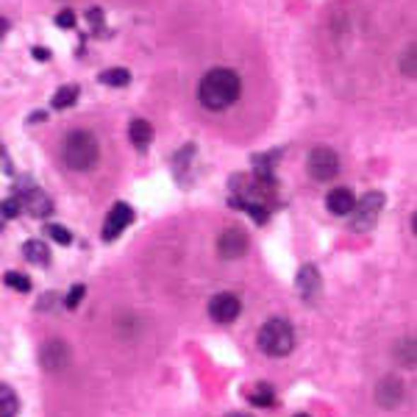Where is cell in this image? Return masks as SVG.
Segmentation results:
<instances>
[{
	"instance_id": "obj_1",
	"label": "cell",
	"mask_w": 417,
	"mask_h": 417,
	"mask_svg": "<svg viewBox=\"0 0 417 417\" xmlns=\"http://www.w3.org/2000/svg\"><path fill=\"white\" fill-rule=\"evenodd\" d=\"M242 92V81L234 70L228 67H215L198 84V101L203 103V109L209 112H226L239 101Z\"/></svg>"
},
{
	"instance_id": "obj_2",
	"label": "cell",
	"mask_w": 417,
	"mask_h": 417,
	"mask_svg": "<svg viewBox=\"0 0 417 417\" xmlns=\"http://www.w3.org/2000/svg\"><path fill=\"white\" fill-rule=\"evenodd\" d=\"M62 156H64V164L70 170L86 173L98 164L101 148H98V139L89 131H73V134H67V139L62 145Z\"/></svg>"
},
{
	"instance_id": "obj_3",
	"label": "cell",
	"mask_w": 417,
	"mask_h": 417,
	"mask_svg": "<svg viewBox=\"0 0 417 417\" xmlns=\"http://www.w3.org/2000/svg\"><path fill=\"white\" fill-rule=\"evenodd\" d=\"M259 348L265 350L267 356H287L292 348H295V331H292V326L287 323V320H281V317H273V320H267L265 326H262V331H259Z\"/></svg>"
},
{
	"instance_id": "obj_4",
	"label": "cell",
	"mask_w": 417,
	"mask_h": 417,
	"mask_svg": "<svg viewBox=\"0 0 417 417\" xmlns=\"http://www.w3.org/2000/svg\"><path fill=\"white\" fill-rule=\"evenodd\" d=\"M306 170H309V176L314 181H331L340 173V156H337V151H331L326 145H317L306 159Z\"/></svg>"
},
{
	"instance_id": "obj_5",
	"label": "cell",
	"mask_w": 417,
	"mask_h": 417,
	"mask_svg": "<svg viewBox=\"0 0 417 417\" xmlns=\"http://www.w3.org/2000/svg\"><path fill=\"white\" fill-rule=\"evenodd\" d=\"M381 209H384V195L381 192H367L362 200H356L353 206V231H370L379 220Z\"/></svg>"
},
{
	"instance_id": "obj_6",
	"label": "cell",
	"mask_w": 417,
	"mask_h": 417,
	"mask_svg": "<svg viewBox=\"0 0 417 417\" xmlns=\"http://www.w3.org/2000/svg\"><path fill=\"white\" fill-rule=\"evenodd\" d=\"M67 362H70V348H67L64 342L50 340V342L42 345V350H39V365H42L47 373H59V370H64Z\"/></svg>"
},
{
	"instance_id": "obj_7",
	"label": "cell",
	"mask_w": 417,
	"mask_h": 417,
	"mask_svg": "<svg viewBox=\"0 0 417 417\" xmlns=\"http://www.w3.org/2000/svg\"><path fill=\"white\" fill-rule=\"evenodd\" d=\"M239 312H242V304L231 292H220L209 301V314H212L215 323H234L239 317Z\"/></svg>"
},
{
	"instance_id": "obj_8",
	"label": "cell",
	"mask_w": 417,
	"mask_h": 417,
	"mask_svg": "<svg viewBox=\"0 0 417 417\" xmlns=\"http://www.w3.org/2000/svg\"><path fill=\"white\" fill-rule=\"evenodd\" d=\"M131 220H134V209H131L128 203H114L109 217H106V226H103V239H106V242L117 239L125 228L131 226Z\"/></svg>"
},
{
	"instance_id": "obj_9",
	"label": "cell",
	"mask_w": 417,
	"mask_h": 417,
	"mask_svg": "<svg viewBox=\"0 0 417 417\" xmlns=\"http://www.w3.org/2000/svg\"><path fill=\"white\" fill-rule=\"evenodd\" d=\"M245 251H248V236H245V231L228 228V231L220 234V239H217V253H220L223 259H239V256H245Z\"/></svg>"
},
{
	"instance_id": "obj_10",
	"label": "cell",
	"mask_w": 417,
	"mask_h": 417,
	"mask_svg": "<svg viewBox=\"0 0 417 417\" xmlns=\"http://www.w3.org/2000/svg\"><path fill=\"white\" fill-rule=\"evenodd\" d=\"M376 401H379L384 409L401 406V401H404V384H401V379H395V376L381 379L379 387H376Z\"/></svg>"
},
{
	"instance_id": "obj_11",
	"label": "cell",
	"mask_w": 417,
	"mask_h": 417,
	"mask_svg": "<svg viewBox=\"0 0 417 417\" xmlns=\"http://www.w3.org/2000/svg\"><path fill=\"white\" fill-rule=\"evenodd\" d=\"M295 287H298V295H301L304 301H314V298L320 295V287H323L317 267L314 265L301 267V270H298V278H295Z\"/></svg>"
},
{
	"instance_id": "obj_12",
	"label": "cell",
	"mask_w": 417,
	"mask_h": 417,
	"mask_svg": "<svg viewBox=\"0 0 417 417\" xmlns=\"http://www.w3.org/2000/svg\"><path fill=\"white\" fill-rule=\"evenodd\" d=\"M353 206H356V198H353V192L348 190V187H337V190H331L326 195V209L331 212V215H350L353 212Z\"/></svg>"
},
{
	"instance_id": "obj_13",
	"label": "cell",
	"mask_w": 417,
	"mask_h": 417,
	"mask_svg": "<svg viewBox=\"0 0 417 417\" xmlns=\"http://www.w3.org/2000/svg\"><path fill=\"white\" fill-rule=\"evenodd\" d=\"M20 203L34 215V217H47L50 212H53V203H50V198L45 195L42 190H28L23 198H20Z\"/></svg>"
},
{
	"instance_id": "obj_14",
	"label": "cell",
	"mask_w": 417,
	"mask_h": 417,
	"mask_svg": "<svg viewBox=\"0 0 417 417\" xmlns=\"http://www.w3.org/2000/svg\"><path fill=\"white\" fill-rule=\"evenodd\" d=\"M128 139H131L139 151H145L153 139V125L148 120H131V125H128Z\"/></svg>"
},
{
	"instance_id": "obj_15",
	"label": "cell",
	"mask_w": 417,
	"mask_h": 417,
	"mask_svg": "<svg viewBox=\"0 0 417 417\" xmlns=\"http://www.w3.org/2000/svg\"><path fill=\"white\" fill-rule=\"evenodd\" d=\"M23 253H25V259L31 262V265H50V248L42 242V239H28L25 245H23Z\"/></svg>"
},
{
	"instance_id": "obj_16",
	"label": "cell",
	"mask_w": 417,
	"mask_h": 417,
	"mask_svg": "<svg viewBox=\"0 0 417 417\" xmlns=\"http://www.w3.org/2000/svg\"><path fill=\"white\" fill-rule=\"evenodd\" d=\"M20 412V398L8 384H0V417H17Z\"/></svg>"
},
{
	"instance_id": "obj_17",
	"label": "cell",
	"mask_w": 417,
	"mask_h": 417,
	"mask_svg": "<svg viewBox=\"0 0 417 417\" xmlns=\"http://www.w3.org/2000/svg\"><path fill=\"white\" fill-rule=\"evenodd\" d=\"M101 84H106V86H128L131 84V73L125 70V67H109V70H103L101 76H98Z\"/></svg>"
},
{
	"instance_id": "obj_18",
	"label": "cell",
	"mask_w": 417,
	"mask_h": 417,
	"mask_svg": "<svg viewBox=\"0 0 417 417\" xmlns=\"http://www.w3.org/2000/svg\"><path fill=\"white\" fill-rule=\"evenodd\" d=\"M78 101V86H73V84H67V86H62L56 95H53V109L56 112H62V109H70L73 103Z\"/></svg>"
},
{
	"instance_id": "obj_19",
	"label": "cell",
	"mask_w": 417,
	"mask_h": 417,
	"mask_svg": "<svg viewBox=\"0 0 417 417\" xmlns=\"http://www.w3.org/2000/svg\"><path fill=\"white\" fill-rule=\"evenodd\" d=\"M231 206H236V209H245V212L253 217V223H259V226H265L267 217H270L262 203H251V200H239V198H234V200H231Z\"/></svg>"
},
{
	"instance_id": "obj_20",
	"label": "cell",
	"mask_w": 417,
	"mask_h": 417,
	"mask_svg": "<svg viewBox=\"0 0 417 417\" xmlns=\"http://www.w3.org/2000/svg\"><path fill=\"white\" fill-rule=\"evenodd\" d=\"M251 404H256V406H275V392L267 387V384H259L253 392H251Z\"/></svg>"
},
{
	"instance_id": "obj_21",
	"label": "cell",
	"mask_w": 417,
	"mask_h": 417,
	"mask_svg": "<svg viewBox=\"0 0 417 417\" xmlns=\"http://www.w3.org/2000/svg\"><path fill=\"white\" fill-rule=\"evenodd\" d=\"M3 281H6V287H11V290H17V292H31V278L28 275H23V273H6L3 275Z\"/></svg>"
},
{
	"instance_id": "obj_22",
	"label": "cell",
	"mask_w": 417,
	"mask_h": 417,
	"mask_svg": "<svg viewBox=\"0 0 417 417\" xmlns=\"http://www.w3.org/2000/svg\"><path fill=\"white\" fill-rule=\"evenodd\" d=\"M395 353L401 356V362H404L406 367H415V340H404L395 348Z\"/></svg>"
},
{
	"instance_id": "obj_23",
	"label": "cell",
	"mask_w": 417,
	"mask_h": 417,
	"mask_svg": "<svg viewBox=\"0 0 417 417\" xmlns=\"http://www.w3.org/2000/svg\"><path fill=\"white\" fill-rule=\"evenodd\" d=\"M45 231H47V236H50V239H56L59 245H70V242H73V234H70V231H67L64 226H56V223H50V226L45 228Z\"/></svg>"
},
{
	"instance_id": "obj_24",
	"label": "cell",
	"mask_w": 417,
	"mask_h": 417,
	"mask_svg": "<svg viewBox=\"0 0 417 417\" xmlns=\"http://www.w3.org/2000/svg\"><path fill=\"white\" fill-rule=\"evenodd\" d=\"M84 295H86V287H84V284H76V287L67 292V298H64V309H70V312L78 309L81 301H84Z\"/></svg>"
},
{
	"instance_id": "obj_25",
	"label": "cell",
	"mask_w": 417,
	"mask_h": 417,
	"mask_svg": "<svg viewBox=\"0 0 417 417\" xmlns=\"http://www.w3.org/2000/svg\"><path fill=\"white\" fill-rule=\"evenodd\" d=\"M20 212H23L20 198H6V200L0 203V215H3V217H17Z\"/></svg>"
},
{
	"instance_id": "obj_26",
	"label": "cell",
	"mask_w": 417,
	"mask_h": 417,
	"mask_svg": "<svg viewBox=\"0 0 417 417\" xmlns=\"http://www.w3.org/2000/svg\"><path fill=\"white\" fill-rule=\"evenodd\" d=\"M401 70H404V76L406 78H415V45L406 47V53H404V59H401Z\"/></svg>"
},
{
	"instance_id": "obj_27",
	"label": "cell",
	"mask_w": 417,
	"mask_h": 417,
	"mask_svg": "<svg viewBox=\"0 0 417 417\" xmlns=\"http://www.w3.org/2000/svg\"><path fill=\"white\" fill-rule=\"evenodd\" d=\"M76 11H70V8H64V11H59L56 14V25L59 28H76Z\"/></svg>"
},
{
	"instance_id": "obj_28",
	"label": "cell",
	"mask_w": 417,
	"mask_h": 417,
	"mask_svg": "<svg viewBox=\"0 0 417 417\" xmlns=\"http://www.w3.org/2000/svg\"><path fill=\"white\" fill-rule=\"evenodd\" d=\"M86 17H89V23H92L95 28H101V20H103V17H101V8H89Z\"/></svg>"
},
{
	"instance_id": "obj_29",
	"label": "cell",
	"mask_w": 417,
	"mask_h": 417,
	"mask_svg": "<svg viewBox=\"0 0 417 417\" xmlns=\"http://www.w3.org/2000/svg\"><path fill=\"white\" fill-rule=\"evenodd\" d=\"M31 53H34V56H37L39 62H47V59H50V50H47V47H34V50H31Z\"/></svg>"
},
{
	"instance_id": "obj_30",
	"label": "cell",
	"mask_w": 417,
	"mask_h": 417,
	"mask_svg": "<svg viewBox=\"0 0 417 417\" xmlns=\"http://www.w3.org/2000/svg\"><path fill=\"white\" fill-rule=\"evenodd\" d=\"M6 31H8V20H6V17H0V39H3Z\"/></svg>"
},
{
	"instance_id": "obj_31",
	"label": "cell",
	"mask_w": 417,
	"mask_h": 417,
	"mask_svg": "<svg viewBox=\"0 0 417 417\" xmlns=\"http://www.w3.org/2000/svg\"><path fill=\"white\" fill-rule=\"evenodd\" d=\"M45 117H47V114H45V112H37V114H31V122H39V120H45Z\"/></svg>"
},
{
	"instance_id": "obj_32",
	"label": "cell",
	"mask_w": 417,
	"mask_h": 417,
	"mask_svg": "<svg viewBox=\"0 0 417 417\" xmlns=\"http://www.w3.org/2000/svg\"><path fill=\"white\" fill-rule=\"evenodd\" d=\"M226 417H251V415H242V412H231V415H226Z\"/></svg>"
},
{
	"instance_id": "obj_33",
	"label": "cell",
	"mask_w": 417,
	"mask_h": 417,
	"mask_svg": "<svg viewBox=\"0 0 417 417\" xmlns=\"http://www.w3.org/2000/svg\"><path fill=\"white\" fill-rule=\"evenodd\" d=\"M0 228H3V215H0Z\"/></svg>"
},
{
	"instance_id": "obj_34",
	"label": "cell",
	"mask_w": 417,
	"mask_h": 417,
	"mask_svg": "<svg viewBox=\"0 0 417 417\" xmlns=\"http://www.w3.org/2000/svg\"><path fill=\"white\" fill-rule=\"evenodd\" d=\"M295 417H309V415H295Z\"/></svg>"
}]
</instances>
